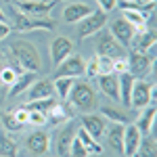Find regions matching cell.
I'll return each instance as SVG.
<instances>
[{
  "label": "cell",
  "mask_w": 157,
  "mask_h": 157,
  "mask_svg": "<svg viewBox=\"0 0 157 157\" xmlns=\"http://www.w3.org/2000/svg\"><path fill=\"white\" fill-rule=\"evenodd\" d=\"M9 57H11L19 67H23L25 71H40V55L38 48L27 42V40H15L9 46Z\"/></svg>",
  "instance_id": "1"
},
{
  "label": "cell",
  "mask_w": 157,
  "mask_h": 157,
  "mask_svg": "<svg viewBox=\"0 0 157 157\" xmlns=\"http://www.w3.org/2000/svg\"><path fill=\"white\" fill-rule=\"evenodd\" d=\"M101 115H103L105 120H111L113 124H126V121H128V117H126L121 111H117V109H113V107H103L101 109Z\"/></svg>",
  "instance_id": "31"
},
{
  "label": "cell",
  "mask_w": 157,
  "mask_h": 157,
  "mask_svg": "<svg viewBox=\"0 0 157 157\" xmlns=\"http://www.w3.org/2000/svg\"><path fill=\"white\" fill-rule=\"evenodd\" d=\"M132 2H136V4H153L155 0H132Z\"/></svg>",
  "instance_id": "42"
},
{
  "label": "cell",
  "mask_w": 157,
  "mask_h": 157,
  "mask_svg": "<svg viewBox=\"0 0 157 157\" xmlns=\"http://www.w3.org/2000/svg\"><path fill=\"white\" fill-rule=\"evenodd\" d=\"M90 155V151L86 149L80 140H78V136L71 140V147H69V157H88Z\"/></svg>",
  "instance_id": "32"
},
{
  "label": "cell",
  "mask_w": 157,
  "mask_h": 157,
  "mask_svg": "<svg viewBox=\"0 0 157 157\" xmlns=\"http://www.w3.org/2000/svg\"><path fill=\"white\" fill-rule=\"evenodd\" d=\"M38 80V75L36 71H23L21 75H17V80L11 84V90H9V98H15V97H19L21 92H25L29 86L34 84Z\"/></svg>",
  "instance_id": "19"
},
{
  "label": "cell",
  "mask_w": 157,
  "mask_h": 157,
  "mask_svg": "<svg viewBox=\"0 0 157 157\" xmlns=\"http://www.w3.org/2000/svg\"><path fill=\"white\" fill-rule=\"evenodd\" d=\"M27 124L40 128V126L48 124V117H46V113H42V111H27Z\"/></svg>",
  "instance_id": "33"
},
{
  "label": "cell",
  "mask_w": 157,
  "mask_h": 157,
  "mask_svg": "<svg viewBox=\"0 0 157 157\" xmlns=\"http://www.w3.org/2000/svg\"><path fill=\"white\" fill-rule=\"evenodd\" d=\"M44 2H48V0H44Z\"/></svg>",
  "instance_id": "46"
},
{
  "label": "cell",
  "mask_w": 157,
  "mask_h": 157,
  "mask_svg": "<svg viewBox=\"0 0 157 157\" xmlns=\"http://www.w3.org/2000/svg\"><path fill=\"white\" fill-rule=\"evenodd\" d=\"M90 13H92V9H90L88 4L71 2V4H67V6H65L63 17H65V21H67V23H75V21H82L84 17H88Z\"/></svg>",
  "instance_id": "21"
},
{
  "label": "cell",
  "mask_w": 157,
  "mask_h": 157,
  "mask_svg": "<svg viewBox=\"0 0 157 157\" xmlns=\"http://www.w3.org/2000/svg\"><path fill=\"white\" fill-rule=\"evenodd\" d=\"M136 155H140V157H157V140H155L153 134L140 136V145H138Z\"/></svg>",
  "instance_id": "25"
},
{
  "label": "cell",
  "mask_w": 157,
  "mask_h": 157,
  "mask_svg": "<svg viewBox=\"0 0 157 157\" xmlns=\"http://www.w3.org/2000/svg\"><path fill=\"white\" fill-rule=\"evenodd\" d=\"M88 157H103V155H101V153H90Z\"/></svg>",
  "instance_id": "43"
},
{
  "label": "cell",
  "mask_w": 157,
  "mask_h": 157,
  "mask_svg": "<svg viewBox=\"0 0 157 157\" xmlns=\"http://www.w3.org/2000/svg\"><path fill=\"white\" fill-rule=\"evenodd\" d=\"M153 15L151 13H143V11H124V19L128 21L130 25L136 27V32H143L147 29V23Z\"/></svg>",
  "instance_id": "24"
},
{
  "label": "cell",
  "mask_w": 157,
  "mask_h": 157,
  "mask_svg": "<svg viewBox=\"0 0 157 157\" xmlns=\"http://www.w3.org/2000/svg\"><path fill=\"white\" fill-rule=\"evenodd\" d=\"M75 136H78V140H80V143H82L90 153H101V151H103L101 145H98V140H97V138H92L84 128H78V130H75Z\"/></svg>",
  "instance_id": "28"
},
{
  "label": "cell",
  "mask_w": 157,
  "mask_h": 157,
  "mask_svg": "<svg viewBox=\"0 0 157 157\" xmlns=\"http://www.w3.org/2000/svg\"><path fill=\"white\" fill-rule=\"evenodd\" d=\"M84 73H86L84 59L78 57V55H69L65 61H61L57 65L55 78H78V75H84Z\"/></svg>",
  "instance_id": "6"
},
{
  "label": "cell",
  "mask_w": 157,
  "mask_h": 157,
  "mask_svg": "<svg viewBox=\"0 0 157 157\" xmlns=\"http://www.w3.org/2000/svg\"><path fill=\"white\" fill-rule=\"evenodd\" d=\"M0 157H19V147L11 136L0 132Z\"/></svg>",
  "instance_id": "27"
},
{
  "label": "cell",
  "mask_w": 157,
  "mask_h": 157,
  "mask_svg": "<svg viewBox=\"0 0 157 157\" xmlns=\"http://www.w3.org/2000/svg\"><path fill=\"white\" fill-rule=\"evenodd\" d=\"M0 21H4V13L0 11Z\"/></svg>",
  "instance_id": "44"
},
{
  "label": "cell",
  "mask_w": 157,
  "mask_h": 157,
  "mask_svg": "<svg viewBox=\"0 0 157 157\" xmlns=\"http://www.w3.org/2000/svg\"><path fill=\"white\" fill-rule=\"evenodd\" d=\"M46 117H48L50 124L59 126V124H65V121H69L73 115H71V109L67 107V103H65V101H61V103H55V105L48 109Z\"/></svg>",
  "instance_id": "20"
},
{
  "label": "cell",
  "mask_w": 157,
  "mask_h": 157,
  "mask_svg": "<svg viewBox=\"0 0 157 157\" xmlns=\"http://www.w3.org/2000/svg\"><path fill=\"white\" fill-rule=\"evenodd\" d=\"M153 98V86L147 84L145 80H134L132 94H130V107L145 109L147 105H151Z\"/></svg>",
  "instance_id": "7"
},
{
  "label": "cell",
  "mask_w": 157,
  "mask_h": 157,
  "mask_svg": "<svg viewBox=\"0 0 157 157\" xmlns=\"http://www.w3.org/2000/svg\"><path fill=\"white\" fill-rule=\"evenodd\" d=\"M2 121H4V126H6L9 130H21V128H23V124L17 120L13 113H4V115H2Z\"/></svg>",
  "instance_id": "36"
},
{
  "label": "cell",
  "mask_w": 157,
  "mask_h": 157,
  "mask_svg": "<svg viewBox=\"0 0 157 157\" xmlns=\"http://www.w3.org/2000/svg\"><path fill=\"white\" fill-rule=\"evenodd\" d=\"M86 73H88V75H98V61H97V57H92V59L88 61Z\"/></svg>",
  "instance_id": "39"
},
{
  "label": "cell",
  "mask_w": 157,
  "mask_h": 157,
  "mask_svg": "<svg viewBox=\"0 0 157 157\" xmlns=\"http://www.w3.org/2000/svg\"><path fill=\"white\" fill-rule=\"evenodd\" d=\"M71 94V105L80 111H90L97 103V97H94V90L92 86L86 84V82H75L73 88L69 90Z\"/></svg>",
  "instance_id": "2"
},
{
  "label": "cell",
  "mask_w": 157,
  "mask_h": 157,
  "mask_svg": "<svg viewBox=\"0 0 157 157\" xmlns=\"http://www.w3.org/2000/svg\"><path fill=\"white\" fill-rule=\"evenodd\" d=\"M98 78V88L105 97L120 101V82H117V73H105V75H97Z\"/></svg>",
  "instance_id": "14"
},
{
  "label": "cell",
  "mask_w": 157,
  "mask_h": 157,
  "mask_svg": "<svg viewBox=\"0 0 157 157\" xmlns=\"http://www.w3.org/2000/svg\"><path fill=\"white\" fill-rule=\"evenodd\" d=\"M73 84H75V80L73 78H55V90L59 92V98L61 101H67L69 98V90L73 88Z\"/></svg>",
  "instance_id": "29"
},
{
  "label": "cell",
  "mask_w": 157,
  "mask_h": 157,
  "mask_svg": "<svg viewBox=\"0 0 157 157\" xmlns=\"http://www.w3.org/2000/svg\"><path fill=\"white\" fill-rule=\"evenodd\" d=\"M97 61H98V75L113 73V59H109V57H103V55H97Z\"/></svg>",
  "instance_id": "34"
},
{
  "label": "cell",
  "mask_w": 157,
  "mask_h": 157,
  "mask_svg": "<svg viewBox=\"0 0 157 157\" xmlns=\"http://www.w3.org/2000/svg\"><path fill=\"white\" fill-rule=\"evenodd\" d=\"M48 147H50V138H48V134L42 132V130H34V132L27 134V138H25V149L36 157L46 155Z\"/></svg>",
  "instance_id": "8"
},
{
  "label": "cell",
  "mask_w": 157,
  "mask_h": 157,
  "mask_svg": "<svg viewBox=\"0 0 157 157\" xmlns=\"http://www.w3.org/2000/svg\"><path fill=\"white\" fill-rule=\"evenodd\" d=\"M4 2H13V0H4Z\"/></svg>",
  "instance_id": "45"
},
{
  "label": "cell",
  "mask_w": 157,
  "mask_h": 157,
  "mask_svg": "<svg viewBox=\"0 0 157 157\" xmlns=\"http://www.w3.org/2000/svg\"><path fill=\"white\" fill-rule=\"evenodd\" d=\"M151 63H153V57L149 52L132 50L128 55V73L132 78H145L147 73L151 71Z\"/></svg>",
  "instance_id": "5"
},
{
  "label": "cell",
  "mask_w": 157,
  "mask_h": 157,
  "mask_svg": "<svg viewBox=\"0 0 157 157\" xmlns=\"http://www.w3.org/2000/svg\"><path fill=\"white\" fill-rule=\"evenodd\" d=\"M111 36L115 38L121 46H130V44H132V38L136 36V27L130 25L121 17V19H115V21L111 23Z\"/></svg>",
  "instance_id": "11"
},
{
  "label": "cell",
  "mask_w": 157,
  "mask_h": 157,
  "mask_svg": "<svg viewBox=\"0 0 157 157\" xmlns=\"http://www.w3.org/2000/svg\"><path fill=\"white\" fill-rule=\"evenodd\" d=\"M134 80H136V78H132L128 71L117 73V82H120V101L126 105V107H130V94H132Z\"/></svg>",
  "instance_id": "23"
},
{
  "label": "cell",
  "mask_w": 157,
  "mask_h": 157,
  "mask_svg": "<svg viewBox=\"0 0 157 157\" xmlns=\"http://www.w3.org/2000/svg\"><path fill=\"white\" fill-rule=\"evenodd\" d=\"M82 128L90 134L92 138H101L105 134V117L103 115H97V113H86L82 117Z\"/></svg>",
  "instance_id": "15"
},
{
  "label": "cell",
  "mask_w": 157,
  "mask_h": 157,
  "mask_svg": "<svg viewBox=\"0 0 157 157\" xmlns=\"http://www.w3.org/2000/svg\"><path fill=\"white\" fill-rule=\"evenodd\" d=\"M97 4L103 13H111L113 9H117V0H97Z\"/></svg>",
  "instance_id": "38"
},
{
  "label": "cell",
  "mask_w": 157,
  "mask_h": 157,
  "mask_svg": "<svg viewBox=\"0 0 157 157\" xmlns=\"http://www.w3.org/2000/svg\"><path fill=\"white\" fill-rule=\"evenodd\" d=\"M13 27L17 32H32V29H46V32H52L55 29V23L50 19H42V17H29V15H23V13H15V23Z\"/></svg>",
  "instance_id": "3"
},
{
  "label": "cell",
  "mask_w": 157,
  "mask_h": 157,
  "mask_svg": "<svg viewBox=\"0 0 157 157\" xmlns=\"http://www.w3.org/2000/svg\"><path fill=\"white\" fill-rule=\"evenodd\" d=\"M140 136L143 134L138 132L136 124H126L124 126V153L128 157H134L136 151H138V145H140Z\"/></svg>",
  "instance_id": "12"
},
{
  "label": "cell",
  "mask_w": 157,
  "mask_h": 157,
  "mask_svg": "<svg viewBox=\"0 0 157 157\" xmlns=\"http://www.w3.org/2000/svg\"><path fill=\"white\" fill-rule=\"evenodd\" d=\"M13 115H15V117H17L19 121H21L23 126L27 124V109H23V107H21V109H17V111H15Z\"/></svg>",
  "instance_id": "40"
},
{
  "label": "cell",
  "mask_w": 157,
  "mask_h": 157,
  "mask_svg": "<svg viewBox=\"0 0 157 157\" xmlns=\"http://www.w3.org/2000/svg\"><path fill=\"white\" fill-rule=\"evenodd\" d=\"M124 126L126 124H113L109 128L107 138H109V145L113 147L115 151H121L124 149Z\"/></svg>",
  "instance_id": "26"
},
{
  "label": "cell",
  "mask_w": 157,
  "mask_h": 157,
  "mask_svg": "<svg viewBox=\"0 0 157 157\" xmlns=\"http://www.w3.org/2000/svg\"><path fill=\"white\" fill-rule=\"evenodd\" d=\"M113 71H115V73H124V71H128V57H120V59H113Z\"/></svg>",
  "instance_id": "37"
},
{
  "label": "cell",
  "mask_w": 157,
  "mask_h": 157,
  "mask_svg": "<svg viewBox=\"0 0 157 157\" xmlns=\"http://www.w3.org/2000/svg\"><path fill=\"white\" fill-rule=\"evenodd\" d=\"M71 50H73V44H71V40H67V38H55V42L50 44V57H52V63L55 65H59L61 61H65L69 55H71Z\"/></svg>",
  "instance_id": "16"
},
{
  "label": "cell",
  "mask_w": 157,
  "mask_h": 157,
  "mask_svg": "<svg viewBox=\"0 0 157 157\" xmlns=\"http://www.w3.org/2000/svg\"><path fill=\"white\" fill-rule=\"evenodd\" d=\"M11 25L6 23V21H0V40H4V38L9 36V34H11Z\"/></svg>",
  "instance_id": "41"
},
{
  "label": "cell",
  "mask_w": 157,
  "mask_h": 157,
  "mask_svg": "<svg viewBox=\"0 0 157 157\" xmlns=\"http://www.w3.org/2000/svg\"><path fill=\"white\" fill-rule=\"evenodd\" d=\"M105 23H107V13L97 9V11H92L88 17H84L80 21V25H78V36L82 38V40L88 38V36H94L97 32H101L105 27Z\"/></svg>",
  "instance_id": "4"
},
{
  "label": "cell",
  "mask_w": 157,
  "mask_h": 157,
  "mask_svg": "<svg viewBox=\"0 0 157 157\" xmlns=\"http://www.w3.org/2000/svg\"><path fill=\"white\" fill-rule=\"evenodd\" d=\"M75 138V126L73 121H65V128L59 132V138H57V153L59 157H69V147H71V140Z\"/></svg>",
  "instance_id": "13"
},
{
  "label": "cell",
  "mask_w": 157,
  "mask_h": 157,
  "mask_svg": "<svg viewBox=\"0 0 157 157\" xmlns=\"http://www.w3.org/2000/svg\"><path fill=\"white\" fill-rule=\"evenodd\" d=\"M55 2L57 0H48V2H44V0H23L19 6H17V11L23 13V15H29V17H46L50 13V9L55 6Z\"/></svg>",
  "instance_id": "10"
},
{
  "label": "cell",
  "mask_w": 157,
  "mask_h": 157,
  "mask_svg": "<svg viewBox=\"0 0 157 157\" xmlns=\"http://www.w3.org/2000/svg\"><path fill=\"white\" fill-rule=\"evenodd\" d=\"M97 55H103V57H109V59H120V57H126L124 52V46L111 34H105V36L98 38L97 42Z\"/></svg>",
  "instance_id": "9"
},
{
  "label": "cell",
  "mask_w": 157,
  "mask_h": 157,
  "mask_svg": "<svg viewBox=\"0 0 157 157\" xmlns=\"http://www.w3.org/2000/svg\"><path fill=\"white\" fill-rule=\"evenodd\" d=\"M55 94V86L50 80H36L27 88V98L29 101H40V98H50Z\"/></svg>",
  "instance_id": "18"
},
{
  "label": "cell",
  "mask_w": 157,
  "mask_h": 157,
  "mask_svg": "<svg viewBox=\"0 0 157 157\" xmlns=\"http://www.w3.org/2000/svg\"><path fill=\"white\" fill-rule=\"evenodd\" d=\"M155 42H157V34L153 27H149V29H143L140 34H136L132 38V44H134V50H138V52H147V50H153L155 48ZM130 44V46H132Z\"/></svg>",
  "instance_id": "17"
},
{
  "label": "cell",
  "mask_w": 157,
  "mask_h": 157,
  "mask_svg": "<svg viewBox=\"0 0 157 157\" xmlns=\"http://www.w3.org/2000/svg\"><path fill=\"white\" fill-rule=\"evenodd\" d=\"M17 75H21V73H17L13 67H4L2 71H0V82L4 86H11L15 80H17Z\"/></svg>",
  "instance_id": "35"
},
{
  "label": "cell",
  "mask_w": 157,
  "mask_h": 157,
  "mask_svg": "<svg viewBox=\"0 0 157 157\" xmlns=\"http://www.w3.org/2000/svg\"><path fill=\"white\" fill-rule=\"evenodd\" d=\"M155 115L157 111L153 105H147L145 107V113L140 115V120H138V124H136V128H138V132L143 134H153V130H155Z\"/></svg>",
  "instance_id": "22"
},
{
  "label": "cell",
  "mask_w": 157,
  "mask_h": 157,
  "mask_svg": "<svg viewBox=\"0 0 157 157\" xmlns=\"http://www.w3.org/2000/svg\"><path fill=\"white\" fill-rule=\"evenodd\" d=\"M55 105L52 97L50 98H40V101H29L27 105H23V109L27 111H42V113H48V109Z\"/></svg>",
  "instance_id": "30"
}]
</instances>
